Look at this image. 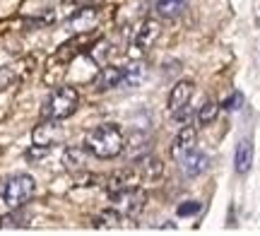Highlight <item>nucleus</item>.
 Instances as JSON below:
<instances>
[{
    "label": "nucleus",
    "mask_w": 260,
    "mask_h": 236,
    "mask_svg": "<svg viewBox=\"0 0 260 236\" xmlns=\"http://www.w3.org/2000/svg\"><path fill=\"white\" fill-rule=\"evenodd\" d=\"M123 132L118 125L113 123H104L99 128H94L92 132H87L84 138V147L89 150V154L99 157V159H113L123 152Z\"/></svg>",
    "instance_id": "f257e3e1"
},
{
    "label": "nucleus",
    "mask_w": 260,
    "mask_h": 236,
    "mask_svg": "<svg viewBox=\"0 0 260 236\" xmlns=\"http://www.w3.org/2000/svg\"><path fill=\"white\" fill-rule=\"evenodd\" d=\"M80 104V94L75 87H58L53 89L48 99L41 106V116L44 118H53V121H63L68 116H73Z\"/></svg>",
    "instance_id": "f03ea898"
},
{
    "label": "nucleus",
    "mask_w": 260,
    "mask_h": 236,
    "mask_svg": "<svg viewBox=\"0 0 260 236\" xmlns=\"http://www.w3.org/2000/svg\"><path fill=\"white\" fill-rule=\"evenodd\" d=\"M34 190H37V183H34V179H31L29 174H15V176H10V179L3 183L0 195H3L8 208L19 210L24 203L31 200Z\"/></svg>",
    "instance_id": "7ed1b4c3"
},
{
    "label": "nucleus",
    "mask_w": 260,
    "mask_h": 236,
    "mask_svg": "<svg viewBox=\"0 0 260 236\" xmlns=\"http://www.w3.org/2000/svg\"><path fill=\"white\" fill-rule=\"evenodd\" d=\"M159 37H161V24H159L157 19H142L138 31L133 34V53L140 56L142 51L152 48Z\"/></svg>",
    "instance_id": "20e7f679"
},
{
    "label": "nucleus",
    "mask_w": 260,
    "mask_h": 236,
    "mask_svg": "<svg viewBox=\"0 0 260 236\" xmlns=\"http://www.w3.org/2000/svg\"><path fill=\"white\" fill-rule=\"evenodd\" d=\"M60 140H63V128L53 118H44V123H39L31 132V142L39 147H53Z\"/></svg>",
    "instance_id": "39448f33"
},
{
    "label": "nucleus",
    "mask_w": 260,
    "mask_h": 236,
    "mask_svg": "<svg viewBox=\"0 0 260 236\" xmlns=\"http://www.w3.org/2000/svg\"><path fill=\"white\" fill-rule=\"evenodd\" d=\"M96 22H99V10L82 8L65 22V29H68L70 34H89V31H94Z\"/></svg>",
    "instance_id": "423d86ee"
},
{
    "label": "nucleus",
    "mask_w": 260,
    "mask_h": 236,
    "mask_svg": "<svg viewBox=\"0 0 260 236\" xmlns=\"http://www.w3.org/2000/svg\"><path fill=\"white\" fill-rule=\"evenodd\" d=\"M193 94H195V85L190 82V80H181V82H176L174 89H171V94H169V111L176 114V111H181V109L190 106Z\"/></svg>",
    "instance_id": "0eeeda50"
},
{
    "label": "nucleus",
    "mask_w": 260,
    "mask_h": 236,
    "mask_svg": "<svg viewBox=\"0 0 260 236\" xmlns=\"http://www.w3.org/2000/svg\"><path fill=\"white\" fill-rule=\"evenodd\" d=\"M178 161H181V169H183V174L193 179V176H200V174L207 169V164H210V157H207L205 152H198V150L193 147V150L186 152V154H183V157H181Z\"/></svg>",
    "instance_id": "6e6552de"
},
{
    "label": "nucleus",
    "mask_w": 260,
    "mask_h": 236,
    "mask_svg": "<svg viewBox=\"0 0 260 236\" xmlns=\"http://www.w3.org/2000/svg\"><path fill=\"white\" fill-rule=\"evenodd\" d=\"M123 82V68L118 65H106L99 70V75L94 80V87L99 89V92H106V89H113V87H118Z\"/></svg>",
    "instance_id": "1a4fd4ad"
},
{
    "label": "nucleus",
    "mask_w": 260,
    "mask_h": 236,
    "mask_svg": "<svg viewBox=\"0 0 260 236\" xmlns=\"http://www.w3.org/2000/svg\"><path fill=\"white\" fill-rule=\"evenodd\" d=\"M195 140H198L195 128H190V125L181 128V132H178L176 140H174V147H171V157H174V159H181L186 152H190L195 147Z\"/></svg>",
    "instance_id": "9d476101"
},
{
    "label": "nucleus",
    "mask_w": 260,
    "mask_h": 236,
    "mask_svg": "<svg viewBox=\"0 0 260 236\" xmlns=\"http://www.w3.org/2000/svg\"><path fill=\"white\" fill-rule=\"evenodd\" d=\"M123 150H128V157L130 159H140V157H145L149 150V140L145 132L140 130H133L128 135V140L123 142Z\"/></svg>",
    "instance_id": "9b49d317"
},
{
    "label": "nucleus",
    "mask_w": 260,
    "mask_h": 236,
    "mask_svg": "<svg viewBox=\"0 0 260 236\" xmlns=\"http://www.w3.org/2000/svg\"><path fill=\"white\" fill-rule=\"evenodd\" d=\"M234 166L239 174L251 171L253 166V142L251 140H241L236 145V154H234Z\"/></svg>",
    "instance_id": "f8f14e48"
},
{
    "label": "nucleus",
    "mask_w": 260,
    "mask_h": 236,
    "mask_svg": "<svg viewBox=\"0 0 260 236\" xmlns=\"http://www.w3.org/2000/svg\"><path fill=\"white\" fill-rule=\"evenodd\" d=\"M87 154L89 150L87 147H68L63 152V166L68 171H80L87 166Z\"/></svg>",
    "instance_id": "ddd939ff"
},
{
    "label": "nucleus",
    "mask_w": 260,
    "mask_h": 236,
    "mask_svg": "<svg viewBox=\"0 0 260 236\" xmlns=\"http://www.w3.org/2000/svg\"><path fill=\"white\" fill-rule=\"evenodd\" d=\"M140 174V179H147V181H157L159 176H161V161L154 159V157H149V154H145V157H140V166L135 169Z\"/></svg>",
    "instance_id": "4468645a"
},
{
    "label": "nucleus",
    "mask_w": 260,
    "mask_h": 236,
    "mask_svg": "<svg viewBox=\"0 0 260 236\" xmlns=\"http://www.w3.org/2000/svg\"><path fill=\"white\" fill-rule=\"evenodd\" d=\"M145 75H147V65H145L142 60H133V63L123 70V82L128 87H138V85H142Z\"/></svg>",
    "instance_id": "2eb2a0df"
},
{
    "label": "nucleus",
    "mask_w": 260,
    "mask_h": 236,
    "mask_svg": "<svg viewBox=\"0 0 260 236\" xmlns=\"http://www.w3.org/2000/svg\"><path fill=\"white\" fill-rule=\"evenodd\" d=\"M188 0H157V12L161 15V17H178L183 10H186Z\"/></svg>",
    "instance_id": "dca6fc26"
},
{
    "label": "nucleus",
    "mask_w": 260,
    "mask_h": 236,
    "mask_svg": "<svg viewBox=\"0 0 260 236\" xmlns=\"http://www.w3.org/2000/svg\"><path fill=\"white\" fill-rule=\"evenodd\" d=\"M217 114H219V104L217 102H205L200 109H198V123L200 125H207V123H212L214 118H217Z\"/></svg>",
    "instance_id": "f3484780"
},
{
    "label": "nucleus",
    "mask_w": 260,
    "mask_h": 236,
    "mask_svg": "<svg viewBox=\"0 0 260 236\" xmlns=\"http://www.w3.org/2000/svg\"><path fill=\"white\" fill-rule=\"evenodd\" d=\"M118 212H116V210H104L102 215H99V217L94 219V227H116V224H118Z\"/></svg>",
    "instance_id": "a211bd4d"
},
{
    "label": "nucleus",
    "mask_w": 260,
    "mask_h": 236,
    "mask_svg": "<svg viewBox=\"0 0 260 236\" xmlns=\"http://www.w3.org/2000/svg\"><path fill=\"white\" fill-rule=\"evenodd\" d=\"M200 210H203V205H200L198 200H188V203H181V205H178L176 212H178V217H193Z\"/></svg>",
    "instance_id": "6ab92c4d"
},
{
    "label": "nucleus",
    "mask_w": 260,
    "mask_h": 236,
    "mask_svg": "<svg viewBox=\"0 0 260 236\" xmlns=\"http://www.w3.org/2000/svg\"><path fill=\"white\" fill-rule=\"evenodd\" d=\"M24 222H27L24 212H12V215L0 217V227H24Z\"/></svg>",
    "instance_id": "aec40b11"
},
{
    "label": "nucleus",
    "mask_w": 260,
    "mask_h": 236,
    "mask_svg": "<svg viewBox=\"0 0 260 236\" xmlns=\"http://www.w3.org/2000/svg\"><path fill=\"white\" fill-rule=\"evenodd\" d=\"M239 104H241V94H234V96H229V99L224 102V109H226V111H234Z\"/></svg>",
    "instance_id": "412c9836"
},
{
    "label": "nucleus",
    "mask_w": 260,
    "mask_h": 236,
    "mask_svg": "<svg viewBox=\"0 0 260 236\" xmlns=\"http://www.w3.org/2000/svg\"><path fill=\"white\" fill-rule=\"evenodd\" d=\"M65 3H75V5H80V3H87V0H65Z\"/></svg>",
    "instance_id": "4be33fe9"
}]
</instances>
